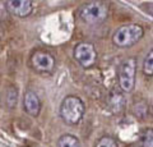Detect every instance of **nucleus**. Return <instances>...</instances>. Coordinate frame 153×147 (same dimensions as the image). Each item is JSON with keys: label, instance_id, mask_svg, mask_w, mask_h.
<instances>
[{"label": "nucleus", "instance_id": "f257e3e1", "mask_svg": "<svg viewBox=\"0 0 153 147\" xmlns=\"http://www.w3.org/2000/svg\"><path fill=\"white\" fill-rule=\"evenodd\" d=\"M85 111V105L82 98L74 95L66 96L60 104V116L66 124L75 125L82 120Z\"/></svg>", "mask_w": 153, "mask_h": 147}, {"label": "nucleus", "instance_id": "f03ea898", "mask_svg": "<svg viewBox=\"0 0 153 147\" xmlns=\"http://www.w3.org/2000/svg\"><path fill=\"white\" fill-rule=\"evenodd\" d=\"M144 36V28L137 23H129L119 27L112 36V42L120 49H126L135 45Z\"/></svg>", "mask_w": 153, "mask_h": 147}, {"label": "nucleus", "instance_id": "7ed1b4c3", "mask_svg": "<svg viewBox=\"0 0 153 147\" xmlns=\"http://www.w3.org/2000/svg\"><path fill=\"white\" fill-rule=\"evenodd\" d=\"M78 14L87 25H100L107 19L108 5L103 1H89L80 7Z\"/></svg>", "mask_w": 153, "mask_h": 147}, {"label": "nucleus", "instance_id": "20e7f679", "mask_svg": "<svg viewBox=\"0 0 153 147\" xmlns=\"http://www.w3.org/2000/svg\"><path fill=\"white\" fill-rule=\"evenodd\" d=\"M137 60L135 58H128L120 64L119 68V86L124 92H131L135 87Z\"/></svg>", "mask_w": 153, "mask_h": 147}, {"label": "nucleus", "instance_id": "39448f33", "mask_svg": "<svg viewBox=\"0 0 153 147\" xmlns=\"http://www.w3.org/2000/svg\"><path fill=\"white\" fill-rule=\"evenodd\" d=\"M74 59L83 68H91L97 63V51L91 42H79L76 44L73 51Z\"/></svg>", "mask_w": 153, "mask_h": 147}, {"label": "nucleus", "instance_id": "423d86ee", "mask_svg": "<svg viewBox=\"0 0 153 147\" xmlns=\"http://www.w3.org/2000/svg\"><path fill=\"white\" fill-rule=\"evenodd\" d=\"M32 65L36 70L41 73H50L55 68V59L50 53L36 51L32 55Z\"/></svg>", "mask_w": 153, "mask_h": 147}, {"label": "nucleus", "instance_id": "0eeeda50", "mask_svg": "<svg viewBox=\"0 0 153 147\" xmlns=\"http://www.w3.org/2000/svg\"><path fill=\"white\" fill-rule=\"evenodd\" d=\"M5 7L8 12L17 18H27L33 12V3L30 0H9Z\"/></svg>", "mask_w": 153, "mask_h": 147}, {"label": "nucleus", "instance_id": "6e6552de", "mask_svg": "<svg viewBox=\"0 0 153 147\" xmlns=\"http://www.w3.org/2000/svg\"><path fill=\"white\" fill-rule=\"evenodd\" d=\"M23 107H25V111L31 116H38V114L41 111L42 104L41 100L38 97V95L36 92L28 90L26 91L25 96H23Z\"/></svg>", "mask_w": 153, "mask_h": 147}, {"label": "nucleus", "instance_id": "1a4fd4ad", "mask_svg": "<svg viewBox=\"0 0 153 147\" xmlns=\"http://www.w3.org/2000/svg\"><path fill=\"white\" fill-rule=\"evenodd\" d=\"M57 147H82V143L78 137L66 133L60 136V138L57 140Z\"/></svg>", "mask_w": 153, "mask_h": 147}, {"label": "nucleus", "instance_id": "9d476101", "mask_svg": "<svg viewBox=\"0 0 153 147\" xmlns=\"http://www.w3.org/2000/svg\"><path fill=\"white\" fill-rule=\"evenodd\" d=\"M143 73L148 77H151L153 74V50H149V53L147 54L144 63H143Z\"/></svg>", "mask_w": 153, "mask_h": 147}, {"label": "nucleus", "instance_id": "9b49d317", "mask_svg": "<svg viewBox=\"0 0 153 147\" xmlns=\"http://www.w3.org/2000/svg\"><path fill=\"white\" fill-rule=\"evenodd\" d=\"M153 132L152 129H146L143 133L140 134L139 138V145L140 147H153Z\"/></svg>", "mask_w": 153, "mask_h": 147}, {"label": "nucleus", "instance_id": "f8f14e48", "mask_svg": "<svg viewBox=\"0 0 153 147\" xmlns=\"http://www.w3.org/2000/svg\"><path fill=\"white\" fill-rule=\"evenodd\" d=\"M96 147H119V145L115 138H112L110 136H105L98 140V142L96 143Z\"/></svg>", "mask_w": 153, "mask_h": 147}]
</instances>
